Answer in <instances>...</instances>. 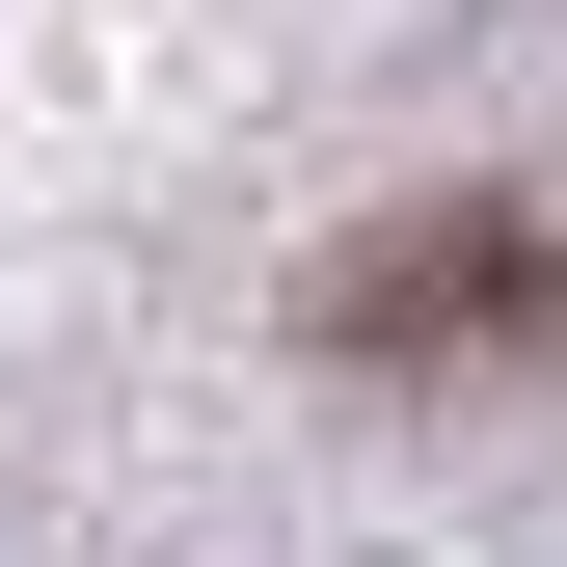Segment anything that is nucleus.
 Listing matches in <instances>:
<instances>
[{"label": "nucleus", "instance_id": "obj_1", "mask_svg": "<svg viewBox=\"0 0 567 567\" xmlns=\"http://www.w3.org/2000/svg\"><path fill=\"white\" fill-rule=\"evenodd\" d=\"M324 351L351 379H486V351H567V244L540 217H379L324 270Z\"/></svg>", "mask_w": 567, "mask_h": 567}]
</instances>
